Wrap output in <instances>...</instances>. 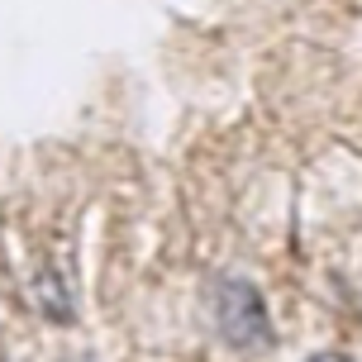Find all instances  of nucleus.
Returning a JSON list of instances; mask_svg holds the SVG:
<instances>
[{
  "mask_svg": "<svg viewBox=\"0 0 362 362\" xmlns=\"http://www.w3.org/2000/svg\"><path fill=\"white\" fill-rule=\"evenodd\" d=\"M219 329L229 334V344H267V310L257 300L253 286L243 281H224L219 286Z\"/></svg>",
  "mask_w": 362,
  "mask_h": 362,
  "instance_id": "nucleus-1",
  "label": "nucleus"
},
{
  "mask_svg": "<svg viewBox=\"0 0 362 362\" xmlns=\"http://www.w3.org/2000/svg\"><path fill=\"white\" fill-rule=\"evenodd\" d=\"M310 362H348V358H339V353H320V358H310Z\"/></svg>",
  "mask_w": 362,
  "mask_h": 362,
  "instance_id": "nucleus-2",
  "label": "nucleus"
}]
</instances>
